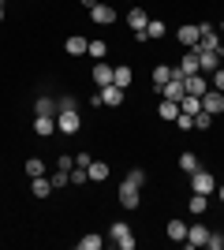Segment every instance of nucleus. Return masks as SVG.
I'll return each instance as SVG.
<instances>
[{
    "instance_id": "obj_1",
    "label": "nucleus",
    "mask_w": 224,
    "mask_h": 250,
    "mask_svg": "<svg viewBox=\"0 0 224 250\" xmlns=\"http://www.w3.org/2000/svg\"><path fill=\"white\" fill-rule=\"evenodd\" d=\"M108 239L116 243L120 250H135V231H131V224H123V220H112V228H108Z\"/></svg>"
},
{
    "instance_id": "obj_2",
    "label": "nucleus",
    "mask_w": 224,
    "mask_h": 250,
    "mask_svg": "<svg viewBox=\"0 0 224 250\" xmlns=\"http://www.w3.org/2000/svg\"><path fill=\"white\" fill-rule=\"evenodd\" d=\"M79 127H82V116H79V108L56 112V131H64V135H79Z\"/></svg>"
},
{
    "instance_id": "obj_3",
    "label": "nucleus",
    "mask_w": 224,
    "mask_h": 250,
    "mask_svg": "<svg viewBox=\"0 0 224 250\" xmlns=\"http://www.w3.org/2000/svg\"><path fill=\"white\" fill-rule=\"evenodd\" d=\"M191 190H194V194H205V198H209V194L217 190V179L209 176L205 168H198V172H191Z\"/></svg>"
},
{
    "instance_id": "obj_4",
    "label": "nucleus",
    "mask_w": 224,
    "mask_h": 250,
    "mask_svg": "<svg viewBox=\"0 0 224 250\" xmlns=\"http://www.w3.org/2000/svg\"><path fill=\"white\" fill-rule=\"evenodd\" d=\"M172 79H187V75H194V71H202V67H198V49H191L187 52V56H183L180 63H172Z\"/></svg>"
},
{
    "instance_id": "obj_5",
    "label": "nucleus",
    "mask_w": 224,
    "mask_h": 250,
    "mask_svg": "<svg viewBox=\"0 0 224 250\" xmlns=\"http://www.w3.org/2000/svg\"><path fill=\"white\" fill-rule=\"evenodd\" d=\"M202 108L209 116H221L224 112V90H213V86H209V90L202 94Z\"/></svg>"
},
{
    "instance_id": "obj_6",
    "label": "nucleus",
    "mask_w": 224,
    "mask_h": 250,
    "mask_svg": "<svg viewBox=\"0 0 224 250\" xmlns=\"http://www.w3.org/2000/svg\"><path fill=\"white\" fill-rule=\"evenodd\" d=\"M198 38H202V26H198V22H183L180 30H176V42L187 45V49H194V45H198Z\"/></svg>"
},
{
    "instance_id": "obj_7",
    "label": "nucleus",
    "mask_w": 224,
    "mask_h": 250,
    "mask_svg": "<svg viewBox=\"0 0 224 250\" xmlns=\"http://www.w3.org/2000/svg\"><path fill=\"white\" fill-rule=\"evenodd\" d=\"M194 49L217 52V49H221V30H217V26H209V22H202V38H198V45H194Z\"/></svg>"
},
{
    "instance_id": "obj_8",
    "label": "nucleus",
    "mask_w": 224,
    "mask_h": 250,
    "mask_svg": "<svg viewBox=\"0 0 224 250\" xmlns=\"http://www.w3.org/2000/svg\"><path fill=\"white\" fill-rule=\"evenodd\" d=\"M120 206L123 209H139L142 206V190L131 187V183H120Z\"/></svg>"
},
{
    "instance_id": "obj_9",
    "label": "nucleus",
    "mask_w": 224,
    "mask_h": 250,
    "mask_svg": "<svg viewBox=\"0 0 224 250\" xmlns=\"http://www.w3.org/2000/svg\"><path fill=\"white\" fill-rule=\"evenodd\" d=\"M90 19H94L97 26H112V22H116V8H112V4H97V8H90Z\"/></svg>"
},
{
    "instance_id": "obj_10",
    "label": "nucleus",
    "mask_w": 224,
    "mask_h": 250,
    "mask_svg": "<svg viewBox=\"0 0 224 250\" xmlns=\"http://www.w3.org/2000/svg\"><path fill=\"white\" fill-rule=\"evenodd\" d=\"M183 86H187V94L202 97L205 90H209V79H205V71H194V75H187V79H183Z\"/></svg>"
},
{
    "instance_id": "obj_11",
    "label": "nucleus",
    "mask_w": 224,
    "mask_h": 250,
    "mask_svg": "<svg viewBox=\"0 0 224 250\" xmlns=\"http://www.w3.org/2000/svg\"><path fill=\"white\" fill-rule=\"evenodd\" d=\"M157 94L164 97V101H180V97L187 94V86H183V79H168L164 86H157Z\"/></svg>"
},
{
    "instance_id": "obj_12",
    "label": "nucleus",
    "mask_w": 224,
    "mask_h": 250,
    "mask_svg": "<svg viewBox=\"0 0 224 250\" xmlns=\"http://www.w3.org/2000/svg\"><path fill=\"white\" fill-rule=\"evenodd\" d=\"M131 83H135V71H131L127 63H116V67H112V86H120V90H127Z\"/></svg>"
},
{
    "instance_id": "obj_13",
    "label": "nucleus",
    "mask_w": 224,
    "mask_h": 250,
    "mask_svg": "<svg viewBox=\"0 0 224 250\" xmlns=\"http://www.w3.org/2000/svg\"><path fill=\"white\" fill-rule=\"evenodd\" d=\"M90 79H94L97 86H108V83H112V63H108V60H97L94 71H90Z\"/></svg>"
},
{
    "instance_id": "obj_14",
    "label": "nucleus",
    "mask_w": 224,
    "mask_h": 250,
    "mask_svg": "<svg viewBox=\"0 0 224 250\" xmlns=\"http://www.w3.org/2000/svg\"><path fill=\"white\" fill-rule=\"evenodd\" d=\"M97 94H101V104H112V108H120V104H123V90H120V86H101V90H97Z\"/></svg>"
},
{
    "instance_id": "obj_15",
    "label": "nucleus",
    "mask_w": 224,
    "mask_h": 250,
    "mask_svg": "<svg viewBox=\"0 0 224 250\" xmlns=\"http://www.w3.org/2000/svg\"><path fill=\"white\" fill-rule=\"evenodd\" d=\"M198 67H202L205 75H213L217 67H221V56H217V52H209V49H198Z\"/></svg>"
},
{
    "instance_id": "obj_16",
    "label": "nucleus",
    "mask_w": 224,
    "mask_h": 250,
    "mask_svg": "<svg viewBox=\"0 0 224 250\" xmlns=\"http://www.w3.org/2000/svg\"><path fill=\"white\" fill-rule=\"evenodd\" d=\"M127 26H131L135 34H139V30H146V26H149V15H146L142 8H139V4H135V8L127 11Z\"/></svg>"
},
{
    "instance_id": "obj_17",
    "label": "nucleus",
    "mask_w": 224,
    "mask_h": 250,
    "mask_svg": "<svg viewBox=\"0 0 224 250\" xmlns=\"http://www.w3.org/2000/svg\"><path fill=\"white\" fill-rule=\"evenodd\" d=\"M205 239H209V228L205 224H194V228H187V247H205Z\"/></svg>"
},
{
    "instance_id": "obj_18",
    "label": "nucleus",
    "mask_w": 224,
    "mask_h": 250,
    "mask_svg": "<svg viewBox=\"0 0 224 250\" xmlns=\"http://www.w3.org/2000/svg\"><path fill=\"white\" fill-rule=\"evenodd\" d=\"M53 131H56V120H53V116H38V120H34V135H38V138H49Z\"/></svg>"
},
{
    "instance_id": "obj_19",
    "label": "nucleus",
    "mask_w": 224,
    "mask_h": 250,
    "mask_svg": "<svg viewBox=\"0 0 224 250\" xmlns=\"http://www.w3.org/2000/svg\"><path fill=\"white\" fill-rule=\"evenodd\" d=\"M53 179H45V176H38V179H34V183H30V194H34V198H49V194H53Z\"/></svg>"
},
{
    "instance_id": "obj_20",
    "label": "nucleus",
    "mask_w": 224,
    "mask_h": 250,
    "mask_svg": "<svg viewBox=\"0 0 224 250\" xmlns=\"http://www.w3.org/2000/svg\"><path fill=\"white\" fill-rule=\"evenodd\" d=\"M86 45H90V42H86L82 34H71V38L64 42V49H67V56H82V52H86Z\"/></svg>"
},
{
    "instance_id": "obj_21",
    "label": "nucleus",
    "mask_w": 224,
    "mask_h": 250,
    "mask_svg": "<svg viewBox=\"0 0 224 250\" xmlns=\"http://www.w3.org/2000/svg\"><path fill=\"white\" fill-rule=\"evenodd\" d=\"M34 112H38V116H56V97L41 94L38 101H34Z\"/></svg>"
},
{
    "instance_id": "obj_22",
    "label": "nucleus",
    "mask_w": 224,
    "mask_h": 250,
    "mask_svg": "<svg viewBox=\"0 0 224 250\" xmlns=\"http://www.w3.org/2000/svg\"><path fill=\"white\" fill-rule=\"evenodd\" d=\"M86 176H90V183H101V179H108V165H105V161H90Z\"/></svg>"
},
{
    "instance_id": "obj_23",
    "label": "nucleus",
    "mask_w": 224,
    "mask_h": 250,
    "mask_svg": "<svg viewBox=\"0 0 224 250\" xmlns=\"http://www.w3.org/2000/svg\"><path fill=\"white\" fill-rule=\"evenodd\" d=\"M164 231H168L172 243H183V239H187V224H183V220H176V217L168 220V228H164Z\"/></svg>"
},
{
    "instance_id": "obj_24",
    "label": "nucleus",
    "mask_w": 224,
    "mask_h": 250,
    "mask_svg": "<svg viewBox=\"0 0 224 250\" xmlns=\"http://www.w3.org/2000/svg\"><path fill=\"white\" fill-rule=\"evenodd\" d=\"M198 153H194V149H187V153H180V172H187V176H191V172H198Z\"/></svg>"
},
{
    "instance_id": "obj_25",
    "label": "nucleus",
    "mask_w": 224,
    "mask_h": 250,
    "mask_svg": "<svg viewBox=\"0 0 224 250\" xmlns=\"http://www.w3.org/2000/svg\"><path fill=\"white\" fill-rule=\"evenodd\" d=\"M101 247H105V235H97V231H86L79 239V250H101Z\"/></svg>"
},
{
    "instance_id": "obj_26",
    "label": "nucleus",
    "mask_w": 224,
    "mask_h": 250,
    "mask_svg": "<svg viewBox=\"0 0 224 250\" xmlns=\"http://www.w3.org/2000/svg\"><path fill=\"white\" fill-rule=\"evenodd\" d=\"M157 116H161V120H176V116H180V101H164V97H161Z\"/></svg>"
},
{
    "instance_id": "obj_27",
    "label": "nucleus",
    "mask_w": 224,
    "mask_h": 250,
    "mask_svg": "<svg viewBox=\"0 0 224 250\" xmlns=\"http://www.w3.org/2000/svg\"><path fill=\"white\" fill-rule=\"evenodd\" d=\"M172 75H176V71H172V63H157V67H153V86H164Z\"/></svg>"
},
{
    "instance_id": "obj_28",
    "label": "nucleus",
    "mask_w": 224,
    "mask_h": 250,
    "mask_svg": "<svg viewBox=\"0 0 224 250\" xmlns=\"http://www.w3.org/2000/svg\"><path fill=\"white\" fill-rule=\"evenodd\" d=\"M187 209H191L194 217H202L205 209H209V198H205V194H191V202H187Z\"/></svg>"
},
{
    "instance_id": "obj_29",
    "label": "nucleus",
    "mask_w": 224,
    "mask_h": 250,
    "mask_svg": "<svg viewBox=\"0 0 224 250\" xmlns=\"http://www.w3.org/2000/svg\"><path fill=\"white\" fill-rule=\"evenodd\" d=\"M86 56H94V60H105V56H108V45L101 42V38H97V42H90V45H86Z\"/></svg>"
},
{
    "instance_id": "obj_30",
    "label": "nucleus",
    "mask_w": 224,
    "mask_h": 250,
    "mask_svg": "<svg viewBox=\"0 0 224 250\" xmlns=\"http://www.w3.org/2000/svg\"><path fill=\"white\" fill-rule=\"evenodd\" d=\"M22 168H26V176H30V179L45 176V161H41V157H30V161H26V165H22Z\"/></svg>"
},
{
    "instance_id": "obj_31",
    "label": "nucleus",
    "mask_w": 224,
    "mask_h": 250,
    "mask_svg": "<svg viewBox=\"0 0 224 250\" xmlns=\"http://www.w3.org/2000/svg\"><path fill=\"white\" fill-rule=\"evenodd\" d=\"M123 183H131V187H139V190H142V187H146V172H142V168H131Z\"/></svg>"
},
{
    "instance_id": "obj_32",
    "label": "nucleus",
    "mask_w": 224,
    "mask_h": 250,
    "mask_svg": "<svg viewBox=\"0 0 224 250\" xmlns=\"http://www.w3.org/2000/svg\"><path fill=\"white\" fill-rule=\"evenodd\" d=\"M164 34H168V26H164V22H161V19H149L146 38H164Z\"/></svg>"
},
{
    "instance_id": "obj_33",
    "label": "nucleus",
    "mask_w": 224,
    "mask_h": 250,
    "mask_svg": "<svg viewBox=\"0 0 224 250\" xmlns=\"http://www.w3.org/2000/svg\"><path fill=\"white\" fill-rule=\"evenodd\" d=\"M209 127H213V116H209V112L202 108V112L194 116V131H209Z\"/></svg>"
},
{
    "instance_id": "obj_34",
    "label": "nucleus",
    "mask_w": 224,
    "mask_h": 250,
    "mask_svg": "<svg viewBox=\"0 0 224 250\" xmlns=\"http://www.w3.org/2000/svg\"><path fill=\"white\" fill-rule=\"evenodd\" d=\"M67 108H79V101H75L71 94H64V97H56V112H67Z\"/></svg>"
},
{
    "instance_id": "obj_35",
    "label": "nucleus",
    "mask_w": 224,
    "mask_h": 250,
    "mask_svg": "<svg viewBox=\"0 0 224 250\" xmlns=\"http://www.w3.org/2000/svg\"><path fill=\"white\" fill-rule=\"evenodd\" d=\"M176 127H180V131H194V116L180 112V116H176Z\"/></svg>"
},
{
    "instance_id": "obj_36",
    "label": "nucleus",
    "mask_w": 224,
    "mask_h": 250,
    "mask_svg": "<svg viewBox=\"0 0 224 250\" xmlns=\"http://www.w3.org/2000/svg\"><path fill=\"white\" fill-rule=\"evenodd\" d=\"M205 247H209V250H224V235H221V231H209Z\"/></svg>"
},
{
    "instance_id": "obj_37",
    "label": "nucleus",
    "mask_w": 224,
    "mask_h": 250,
    "mask_svg": "<svg viewBox=\"0 0 224 250\" xmlns=\"http://www.w3.org/2000/svg\"><path fill=\"white\" fill-rule=\"evenodd\" d=\"M67 183H71V176H67L64 168H56L53 172V187H67Z\"/></svg>"
},
{
    "instance_id": "obj_38",
    "label": "nucleus",
    "mask_w": 224,
    "mask_h": 250,
    "mask_svg": "<svg viewBox=\"0 0 224 250\" xmlns=\"http://www.w3.org/2000/svg\"><path fill=\"white\" fill-rule=\"evenodd\" d=\"M209 86H213V90H224V63L213 71V83H209Z\"/></svg>"
},
{
    "instance_id": "obj_39",
    "label": "nucleus",
    "mask_w": 224,
    "mask_h": 250,
    "mask_svg": "<svg viewBox=\"0 0 224 250\" xmlns=\"http://www.w3.org/2000/svg\"><path fill=\"white\" fill-rule=\"evenodd\" d=\"M90 161H94V157L86 153V149H82V153H79V157H75V165H79V168H90Z\"/></svg>"
},
{
    "instance_id": "obj_40",
    "label": "nucleus",
    "mask_w": 224,
    "mask_h": 250,
    "mask_svg": "<svg viewBox=\"0 0 224 250\" xmlns=\"http://www.w3.org/2000/svg\"><path fill=\"white\" fill-rule=\"evenodd\" d=\"M56 168H64V172H71V168H75V161H71V157H60V161H56Z\"/></svg>"
},
{
    "instance_id": "obj_41",
    "label": "nucleus",
    "mask_w": 224,
    "mask_h": 250,
    "mask_svg": "<svg viewBox=\"0 0 224 250\" xmlns=\"http://www.w3.org/2000/svg\"><path fill=\"white\" fill-rule=\"evenodd\" d=\"M79 4H82L86 11H90V8H97V0H79Z\"/></svg>"
},
{
    "instance_id": "obj_42",
    "label": "nucleus",
    "mask_w": 224,
    "mask_h": 250,
    "mask_svg": "<svg viewBox=\"0 0 224 250\" xmlns=\"http://www.w3.org/2000/svg\"><path fill=\"white\" fill-rule=\"evenodd\" d=\"M217 198H221V202H224V183H217Z\"/></svg>"
},
{
    "instance_id": "obj_43",
    "label": "nucleus",
    "mask_w": 224,
    "mask_h": 250,
    "mask_svg": "<svg viewBox=\"0 0 224 250\" xmlns=\"http://www.w3.org/2000/svg\"><path fill=\"white\" fill-rule=\"evenodd\" d=\"M217 56H221V63H224V42H221V49H217Z\"/></svg>"
},
{
    "instance_id": "obj_44",
    "label": "nucleus",
    "mask_w": 224,
    "mask_h": 250,
    "mask_svg": "<svg viewBox=\"0 0 224 250\" xmlns=\"http://www.w3.org/2000/svg\"><path fill=\"white\" fill-rule=\"evenodd\" d=\"M0 22H4V0H0Z\"/></svg>"
},
{
    "instance_id": "obj_45",
    "label": "nucleus",
    "mask_w": 224,
    "mask_h": 250,
    "mask_svg": "<svg viewBox=\"0 0 224 250\" xmlns=\"http://www.w3.org/2000/svg\"><path fill=\"white\" fill-rule=\"evenodd\" d=\"M221 34H224V26H221Z\"/></svg>"
}]
</instances>
